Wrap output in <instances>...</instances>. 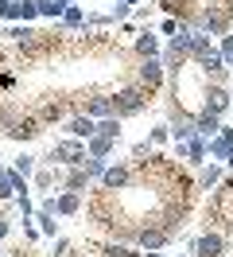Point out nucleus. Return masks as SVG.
I'll use <instances>...</instances> for the list:
<instances>
[{"mask_svg":"<svg viewBox=\"0 0 233 257\" xmlns=\"http://www.w3.org/2000/svg\"><path fill=\"white\" fill-rule=\"evenodd\" d=\"M16 195V187H12V172H4L0 168V199H12Z\"/></svg>","mask_w":233,"mask_h":257,"instance_id":"31","label":"nucleus"},{"mask_svg":"<svg viewBox=\"0 0 233 257\" xmlns=\"http://www.w3.org/2000/svg\"><path fill=\"white\" fill-rule=\"evenodd\" d=\"M70 253V241L66 238H55V257H66Z\"/></svg>","mask_w":233,"mask_h":257,"instance_id":"36","label":"nucleus"},{"mask_svg":"<svg viewBox=\"0 0 233 257\" xmlns=\"http://www.w3.org/2000/svg\"><path fill=\"white\" fill-rule=\"evenodd\" d=\"M132 241H136L140 249H163V245L171 241V234L163 230V226H140Z\"/></svg>","mask_w":233,"mask_h":257,"instance_id":"10","label":"nucleus"},{"mask_svg":"<svg viewBox=\"0 0 233 257\" xmlns=\"http://www.w3.org/2000/svg\"><path fill=\"white\" fill-rule=\"evenodd\" d=\"M39 207L51 210V214H59V218H70V214H78V210H82V195H78V191H62V195L43 199Z\"/></svg>","mask_w":233,"mask_h":257,"instance_id":"5","label":"nucleus"},{"mask_svg":"<svg viewBox=\"0 0 233 257\" xmlns=\"http://www.w3.org/2000/svg\"><path fill=\"white\" fill-rule=\"evenodd\" d=\"M8 230H12V222H8V218H0V241L8 238Z\"/></svg>","mask_w":233,"mask_h":257,"instance_id":"40","label":"nucleus"},{"mask_svg":"<svg viewBox=\"0 0 233 257\" xmlns=\"http://www.w3.org/2000/svg\"><path fill=\"white\" fill-rule=\"evenodd\" d=\"M82 113L93 117V121H101V117H117V113H113V94H93L90 101L82 105Z\"/></svg>","mask_w":233,"mask_h":257,"instance_id":"13","label":"nucleus"},{"mask_svg":"<svg viewBox=\"0 0 233 257\" xmlns=\"http://www.w3.org/2000/svg\"><path fill=\"white\" fill-rule=\"evenodd\" d=\"M35 117H39V125L47 128V125H55V121H66V105H62V101H47Z\"/></svg>","mask_w":233,"mask_h":257,"instance_id":"18","label":"nucleus"},{"mask_svg":"<svg viewBox=\"0 0 233 257\" xmlns=\"http://www.w3.org/2000/svg\"><path fill=\"white\" fill-rule=\"evenodd\" d=\"M175 257H186V253H175Z\"/></svg>","mask_w":233,"mask_h":257,"instance_id":"43","label":"nucleus"},{"mask_svg":"<svg viewBox=\"0 0 233 257\" xmlns=\"http://www.w3.org/2000/svg\"><path fill=\"white\" fill-rule=\"evenodd\" d=\"M128 16H132V4H117V8H113V16H109V20H121V24H124Z\"/></svg>","mask_w":233,"mask_h":257,"instance_id":"34","label":"nucleus"},{"mask_svg":"<svg viewBox=\"0 0 233 257\" xmlns=\"http://www.w3.org/2000/svg\"><path fill=\"white\" fill-rule=\"evenodd\" d=\"M0 20L16 24V20H20V0H0Z\"/></svg>","mask_w":233,"mask_h":257,"instance_id":"28","label":"nucleus"},{"mask_svg":"<svg viewBox=\"0 0 233 257\" xmlns=\"http://www.w3.org/2000/svg\"><path fill=\"white\" fill-rule=\"evenodd\" d=\"M206 156L210 160H225V168H233V128H221L217 137L206 141Z\"/></svg>","mask_w":233,"mask_h":257,"instance_id":"7","label":"nucleus"},{"mask_svg":"<svg viewBox=\"0 0 233 257\" xmlns=\"http://www.w3.org/2000/svg\"><path fill=\"white\" fill-rule=\"evenodd\" d=\"M86 24V12L78 8V4H66V12H62V28L70 32V28H82Z\"/></svg>","mask_w":233,"mask_h":257,"instance_id":"25","label":"nucleus"},{"mask_svg":"<svg viewBox=\"0 0 233 257\" xmlns=\"http://www.w3.org/2000/svg\"><path fill=\"white\" fill-rule=\"evenodd\" d=\"M55 179H62V168H51V164L35 168V187H39V191H51V187H55Z\"/></svg>","mask_w":233,"mask_h":257,"instance_id":"19","label":"nucleus"},{"mask_svg":"<svg viewBox=\"0 0 233 257\" xmlns=\"http://www.w3.org/2000/svg\"><path fill=\"white\" fill-rule=\"evenodd\" d=\"M233 24V4H210L206 12L198 16L194 32H206V35H225Z\"/></svg>","mask_w":233,"mask_h":257,"instance_id":"3","label":"nucleus"},{"mask_svg":"<svg viewBox=\"0 0 233 257\" xmlns=\"http://www.w3.org/2000/svg\"><path fill=\"white\" fill-rule=\"evenodd\" d=\"M39 133H43V125H39V117H35V113H20V121L8 128V137H12V141H20V145L35 141Z\"/></svg>","mask_w":233,"mask_h":257,"instance_id":"9","label":"nucleus"},{"mask_svg":"<svg viewBox=\"0 0 233 257\" xmlns=\"http://www.w3.org/2000/svg\"><path fill=\"white\" fill-rule=\"evenodd\" d=\"M0 32H4V28H0Z\"/></svg>","mask_w":233,"mask_h":257,"instance_id":"44","label":"nucleus"},{"mask_svg":"<svg viewBox=\"0 0 233 257\" xmlns=\"http://www.w3.org/2000/svg\"><path fill=\"white\" fill-rule=\"evenodd\" d=\"M163 78H167L163 59H140V63H136V86H140V90L159 94V90H163Z\"/></svg>","mask_w":233,"mask_h":257,"instance_id":"4","label":"nucleus"},{"mask_svg":"<svg viewBox=\"0 0 233 257\" xmlns=\"http://www.w3.org/2000/svg\"><path fill=\"white\" fill-rule=\"evenodd\" d=\"M152 152V141H140V145H132V160H140V156H148Z\"/></svg>","mask_w":233,"mask_h":257,"instance_id":"35","label":"nucleus"},{"mask_svg":"<svg viewBox=\"0 0 233 257\" xmlns=\"http://www.w3.org/2000/svg\"><path fill=\"white\" fill-rule=\"evenodd\" d=\"M101 257H144V253L132 249V245H124V241H105V245H101Z\"/></svg>","mask_w":233,"mask_h":257,"instance_id":"20","label":"nucleus"},{"mask_svg":"<svg viewBox=\"0 0 233 257\" xmlns=\"http://www.w3.org/2000/svg\"><path fill=\"white\" fill-rule=\"evenodd\" d=\"M24 238H28V241H35V238H39V234H35V226H31V218L24 222Z\"/></svg>","mask_w":233,"mask_h":257,"instance_id":"39","label":"nucleus"},{"mask_svg":"<svg viewBox=\"0 0 233 257\" xmlns=\"http://www.w3.org/2000/svg\"><path fill=\"white\" fill-rule=\"evenodd\" d=\"M132 176H136V164H113L101 176V191H124L132 183Z\"/></svg>","mask_w":233,"mask_h":257,"instance_id":"6","label":"nucleus"},{"mask_svg":"<svg viewBox=\"0 0 233 257\" xmlns=\"http://www.w3.org/2000/svg\"><path fill=\"white\" fill-rule=\"evenodd\" d=\"M12 172H20L24 179H28V176H35V156L20 152V156H16V164H12Z\"/></svg>","mask_w":233,"mask_h":257,"instance_id":"27","label":"nucleus"},{"mask_svg":"<svg viewBox=\"0 0 233 257\" xmlns=\"http://www.w3.org/2000/svg\"><path fill=\"white\" fill-rule=\"evenodd\" d=\"M194 257H225V234L221 230H206L194 241Z\"/></svg>","mask_w":233,"mask_h":257,"instance_id":"8","label":"nucleus"},{"mask_svg":"<svg viewBox=\"0 0 233 257\" xmlns=\"http://www.w3.org/2000/svg\"><path fill=\"white\" fill-rule=\"evenodd\" d=\"M16 121H20V109H16L12 101H0V133H4V137H8V128H12Z\"/></svg>","mask_w":233,"mask_h":257,"instance_id":"24","label":"nucleus"},{"mask_svg":"<svg viewBox=\"0 0 233 257\" xmlns=\"http://www.w3.org/2000/svg\"><path fill=\"white\" fill-rule=\"evenodd\" d=\"M124 4H132V8H136V4H140V0H124Z\"/></svg>","mask_w":233,"mask_h":257,"instance_id":"42","label":"nucleus"},{"mask_svg":"<svg viewBox=\"0 0 233 257\" xmlns=\"http://www.w3.org/2000/svg\"><path fill=\"white\" fill-rule=\"evenodd\" d=\"M90 172H86V168H66V172H62V191H78V195H86L90 191Z\"/></svg>","mask_w":233,"mask_h":257,"instance_id":"14","label":"nucleus"},{"mask_svg":"<svg viewBox=\"0 0 233 257\" xmlns=\"http://www.w3.org/2000/svg\"><path fill=\"white\" fill-rule=\"evenodd\" d=\"M175 32H179V20L167 16V20H163V35H175Z\"/></svg>","mask_w":233,"mask_h":257,"instance_id":"37","label":"nucleus"},{"mask_svg":"<svg viewBox=\"0 0 233 257\" xmlns=\"http://www.w3.org/2000/svg\"><path fill=\"white\" fill-rule=\"evenodd\" d=\"M148 90H140L136 82H132V86H121V90H117V94H113V113H117V117H136V113H144L148 109Z\"/></svg>","mask_w":233,"mask_h":257,"instance_id":"2","label":"nucleus"},{"mask_svg":"<svg viewBox=\"0 0 233 257\" xmlns=\"http://www.w3.org/2000/svg\"><path fill=\"white\" fill-rule=\"evenodd\" d=\"M35 222H39V230H43L47 238H59V222H55V214H51V210H35Z\"/></svg>","mask_w":233,"mask_h":257,"instance_id":"23","label":"nucleus"},{"mask_svg":"<svg viewBox=\"0 0 233 257\" xmlns=\"http://www.w3.org/2000/svg\"><path fill=\"white\" fill-rule=\"evenodd\" d=\"M117 152V141H109V137H97L93 133L90 141H86V156H93V160H109Z\"/></svg>","mask_w":233,"mask_h":257,"instance_id":"17","label":"nucleus"},{"mask_svg":"<svg viewBox=\"0 0 233 257\" xmlns=\"http://www.w3.org/2000/svg\"><path fill=\"white\" fill-rule=\"evenodd\" d=\"M39 16V4L35 0H20V20H35Z\"/></svg>","mask_w":233,"mask_h":257,"instance_id":"32","label":"nucleus"},{"mask_svg":"<svg viewBox=\"0 0 233 257\" xmlns=\"http://www.w3.org/2000/svg\"><path fill=\"white\" fill-rule=\"evenodd\" d=\"M97 137L121 141V117H101V121H97Z\"/></svg>","mask_w":233,"mask_h":257,"instance_id":"22","label":"nucleus"},{"mask_svg":"<svg viewBox=\"0 0 233 257\" xmlns=\"http://www.w3.org/2000/svg\"><path fill=\"white\" fill-rule=\"evenodd\" d=\"M229 105H233V97H229V90H225V86H217V82H214V86H206V109H210V113H217V117H221Z\"/></svg>","mask_w":233,"mask_h":257,"instance_id":"15","label":"nucleus"},{"mask_svg":"<svg viewBox=\"0 0 233 257\" xmlns=\"http://www.w3.org/2000/svg\"><path fill=\"white\" fill-rule=\"evenodd\" d=\"M66 133H70L74 141H90L93 133H97V121L86 117V113H70V117H66Z\"/></svg>","mask_w":233,"mask_h":257,"instance_id":"11","label":"nucleus"},{"mask_svg":"<svg viewBox=\"0 0 233 257\" xmlns=\"http://www.w3.org/2000/svg\"><path fill=\"white\" fill-rule=\"evenodd\" d=\"M0 257H4V253H0Z\"/></svg>","mask_w":233,"mask_h":257,"instance_id":"45","label":"nucleus"},{"mask_svg":"<svg viewBox=\"0 0 233 257\" xmlns=\"http://www.w3.org/2000/svg\"><path fill=\"white\" fill-rule=\"evenodd\" d=\"M35 4H39V16L62 20V12H66V4H70V0H35Z\"/></svg>","mask_w":233,"mask_h":257,"instance_id":"21","label":"nucleus"},{"mask_svg":"<svg viewBox=\"0 0 233 257\" xmlns=\"http://www.w3.org/2000/svg\"><path fill=\"white\" fill-rule=\"evenodd\" d=\"M12 86H16V78H12V74H4V70H0V90H12Z\"/></svg>","mask_w":233,"mask_h":257,"instance_id":"38","label":"nucleus"},{"mask_svg":"<svg viewBox=\"0 0 233 257\" xmlns=\"http://www.w3.org/2000/svg\"><path fill=\"white\" fill-rule=\"evenodd\" d=\"M167 137H171V128L159 125V128H152V137H148V141H152V145H167Z\"/></svg>","mask_w":233,"mask_h":257,"instance_id":"33","label":"nucleus"},{"mask_svg":"<svg viewBox=\"0 0 233 257\" xmlns=\"http://www.w3.org/2000/svg\"><path fill=\"white\" fill-rule=\"evenodd\" d=\"M82 168L90 172V179H97V183H101V176H105L109 164H105V160H93V156H86V164H82Z\"/></svg>","mask_w":233,"mask_h":257,"instance_id":"30","label":"nucleus"},{"mask_svg":"<svg viewBox=\"0 0 233 257\" xmlns=\"http://www.w3.org/2000/svg\"><path fill=\"white\" fill-rule=\"evenodd\" d=\"M194 133H198V137H217V133H221V117L202 105V109L194 113Z\"/></svg>","mask_w":233,"mask_h":257,"instance_id":"16","label":"nucleus"},{"mask_svg":"<svg viewBox=\"0 0 233 257\" xmlns=\"http://www.w3.org/2000/svg\"><path fill=\"white\" fill-rule=\"evenodd\" d=\"M217 183H221V168H217V164L202 168V176H198V187H202V191H210V187H217Z\"/></svg>","mask_w":233,"mask_h":257,"instance_id":"26","label":"nucleus"},{"mask_svg":"<svg viewBox=\"0 0 233 257\" xmlns=\"http://www.w3.org/2000/svg\"><path fill=\"white\" fill-rule=\"evenodd\" d=\"M132 51H136V59H159V55H163V47H159V39L152 35V28H144V32H136V43H132Z\"/></svg>","mask_w":233,"mask_h":257,"instance_id":"12","label":"nucleus"},{"mask_svg":"<svg viewBox=\"0 0 233 257\" xmlns=\"http://www.w3.org/2000/svg\"><path fill=\"white\" fill-rule=\"evenodd\" d=\"M43 164H51V168H82V164H86V141H74V137H70V141L51 145Z\"/></svg>","mask_w":233,"mask_h":257,"instance_id":"1","label":"nucleus"},{"mask_svg":"<svg viewBox=\"0 0 233 257\" xmlns=\"http://www.w3.org/2000/svg\"><path fill=\"white\" fill-rule=\"evenodd\" d=\"M217 55L225 59V63H233V32H225V35H217Z\"/></svg>","mask_w":233,"mask_h":257,"instance_id":"29","label":"nucleus"},{"mask_svg":"<svg viewBox=\"0 0 233 257\" xmlns=\"http://www.w3.org/2000/svg\"><path fill=\"white\" fill-rule=\"evenodd\" d=\"M148 257H163V253H155V249H148Z\"/></svg>","mask_w":233,"mask_h":257,"instance_id":"41","label":"nucleus"}]
</instances>
